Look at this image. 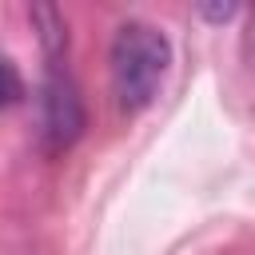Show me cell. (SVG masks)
I'll return each instance as SVG.
<instances>
[{
  "instance_id": "1",
  "label": "cell",
  "mask_w": 255,
  "mask_h": 255,
  "mask_svg": "<svg viewBox=\"0 0 255 255\" xmlns=\"http://www.w3.org/2000/svg\"><path fill=\"white\" fill-rule=\"evenodd\" d=\"M167 64H171V44L159 28H151L143 20L120 24L116 36H112V52H108L112 92H116L120 112H128V116L143 112L159 96Z\"/></svg>"
},
{
  "instance_id": "2",
  "label": "cell",
  "mask_w": 255,
  "mask_h": 255,
  "mask_svg": "<svg viewBox=\"0 0 255 255\" xmlns=\"http://www.w3.org/2000/svg\"><path fill=\"white\" fill-rule=\"evenodd\" d=\"M36 116H40V147L48 155H60L68 151L80 135H84V124H88V112H84V100H80V88L68 72H60V64H48L44 80H40V96H36Z\"/></svg>"
},
{
  "instance_id": "3",
  "label": "cell",
  "mask_w": 255,
  "mask_h": 255,
  "mask_svg": "<svg viewBox=\"0 0 255 255\" xmlns=\"http://www.w3.org/2000/svg\"><path fill=\"white\" fill-rule=\"evenodd\" d=\"M32 24L40 28V44H44L48 60L56 64V60H60V52L68 48V28H64V16H60L52 4H36V8H32Z\"/></svg>"
},
{
  "instance_id": "4",
  "label": "cell",
  "mask_w": 255,
  "mask_h": 255,
  "mask_svg": "<svg viewBox=\"0 0 255 255\" xmlns=\"http://www.w3.org/2000/svg\"><path fill=\"white\" fill-rule=\"evenodd\" d=\"M0 72H4V104H16L24 96V84H20V72L12 60H0Z\"/></svg>"
},
{
  "instance_id": "5",
  "label": "cell",
  "mask_w": 255,
  "mask_h": 255,
  "mask_svg": "<svg viewBox=\"0 0 255 255\" xmlns=\"http://www.w3.org/2000/svg\"><path fill=\"white\" fill-rule=\"evenodd\" d=\"M199 16H207V20H231V16H235V4H223V8H207V4H203Z\"/></svg>"
}]
</instances>
